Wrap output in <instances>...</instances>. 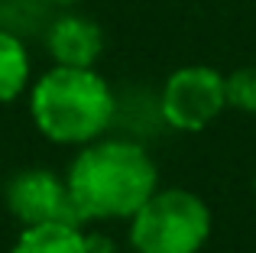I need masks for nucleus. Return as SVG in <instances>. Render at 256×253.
Wrapping results in <instances>:
<instances>
[{"instance_id":"f257e3e1","label":"nucleus","mask_w":256,"mask_h":253,"mask_svg":"<svg viewBox=\"0 0 256 253\" xmlns=\"http://www.w3.org/2000/svg\"><path fill=\"white\" fill-rule=\"evenodd\" d=\"M65 182L82 221L133 218L156 192V166L136 143L104 140L78 152Z\"/></svg>"},{"instance_id":"0eeeda50","label":"nucleus","mask_w":256,"mask_h":253,"mask_svg":"<svg viewBox=\"0 0 256 253\" xmlns=\"http://www.w3.org/2000/svg\"><path fill=\"white\" fill-rule=\"evenodd\" d=\"M10 253H91L78 224H32L23 228Z\"/></svg>"},{"instance_id":"6e6552de","label":"nucleus","mask_w":256,"mask_h":253,"mask_svg":"<svg viewBox=\"0 0 256 253\" xmlns=\"http://www.w3.org/2000/svg\"><path fill=\"white\" fill-rule=\"evenodd\" d=\"M30 82V56L13 32L0 30V104L20 98Z\"/></svg>"},{"instance_id":"1a4fd4ad","label":"nucleus","mask_w":256,"mask_h":253,"mask_svg":"<svg viewBox=\"0 0 256 253\" xmlns=\"http://www.w3.org/2000/svg\"><path fill=\"white\" fill-rule=\"evenodd\" d=\"M227 104L256 114V65L237 68L227 78Z\"/></svg>"},{"instance_id":"f03ea898","label":"nucleus","mask_w":256,"mask_h":253,"mask_svg":"<svg viewBox=\"0 0 256 253\" xmlns=\"http://www.w3.org/2000/svg\"><path fill=\"white\" fill-rule=\"evenodd\" d=\"M30 110L39 133L52 143H91L114 117V94L91 68L56 65L36 82Z\"/></svg>"},{"instance_id":"39448f33","label":"nucleus","mask_w":256,"mask_h":253,"mask_svg":"<svg viewBox=\"0 0 256 253\" xmlns=\"http://www.w3.org/2000/svg\"><path fill=\"white\" fill-rule=\"evenodd\" d=\"M6 208L23 228L32 224H82L68 182L49 169H23L6 185Z\"/></svg>"},{"instance_id":"20e7f679","label":"nucleus","mask_w":256,"mask_h":253,"mask_svg":"<svg viewBox=\"0 0 256 253\" xmlns=\"http://www.w3.org/2000/svg\"><path fill=\"white\" fill-rule=\"evenodd\" d=\"M227 104V78L214 68L188 65L178 68L166 82L162 91V117L178 130H201L224 110Z\"/></svg>"},{"instance_id":"7ed1b4c3","label":"nucleus","mask_w":256,"mask_h":253,"mask_svg":"<svg viewBox=\"0 0 256 253\" xmlns=\"http://www.w3.org/2000/svg\"><path fill=\"white\" fill-rule=\"evenodd\" d=\"M208 234L211 211L185 188L152 192L130 224V240L140 253H198Z\"/></svg>"},{"instance_id":"9d476101","label":"nucleus","mask_w":256,"mask_h":253,"mask_svg":"<svg viewBox=\"0 0 256 253\" xmlns=\"http://www.w3.org/2000/svg\"><path fill=\"white\" fill-rule=\"evenodd\" d=\"M56 4H75V0H56Z\"/></svg>"},{"instance_id":"423d86ee","label":"nucleus","mask_w":256,"mask_h":253,"mask_svg":"<svg viewBox=\"0 0 256 253\" xmlns=\"http://www.w3.org/2000/svg\"><path fill=\"white\" fill-rule=\"evenodd\" d=\"M49 52L58 65H72V68H91L100 56V30L84 16H62L52 23L49 30Z\"/></svg>"}]
</instances>
